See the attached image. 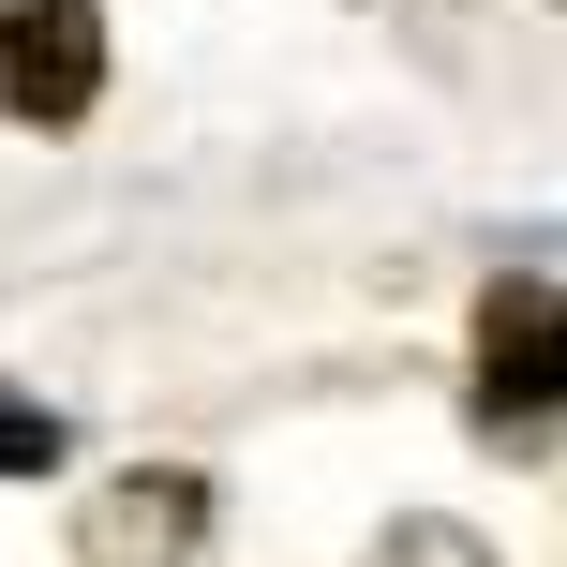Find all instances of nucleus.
<instances>
[{"mask_svg":"<svg viewBox=\"0 0 567 567\" xmlns=\"http://www.w3.org/2000/svg\"><path fill=\"white\" fill-rule=\"evenodd\" d=\"M359 567H493V553L463 538V523H433V508H419V523H389V538H373Z\"/></svg>","mask_w":567,"mask_h":567,"instance_id":"nucleus-4","label":"nucleus"},{"mask_svg":"<svg viewBox=\"0 0 567 567\" xmlns=\"http://www.w3.org/2000/svg\"><path fill=\"white\" fill-rule=\"evenodd\" d=\"M60 403H30V389H0V478H60Z\"/></svg>","mask_w":567,"mask_h":567,"instance_id":"nucleus-3","label":"nucleus"},{"mask_svg":"<svg viewBox=\"0 0 567 567\" xmlns=\"http://www.w3.org/2000/svg\"><path fill=\"white\" fill-rule=\"evenodd\" d=\"M105 105V16L90 0H0V120L75 135Z\"/></svg>","mask_w":567,"mask_h":567,"instance_id":"nucleus-2","label":"nucleus"},{"mask_svg":"<svg viewBox=\"0 0 567 567\" xmlns=\"http://www.w3.org/2000/svg\"><path fill=\"white\" fill-rule=\"evenodd\" d=\"M478 433L523 463L553 449V269L538 255L493 269V299H478Z\"/></svg>","mask_w":567,"mask_h":567,"instance_id":"nucleus-1","label":"nucleus"}]
</instances>
